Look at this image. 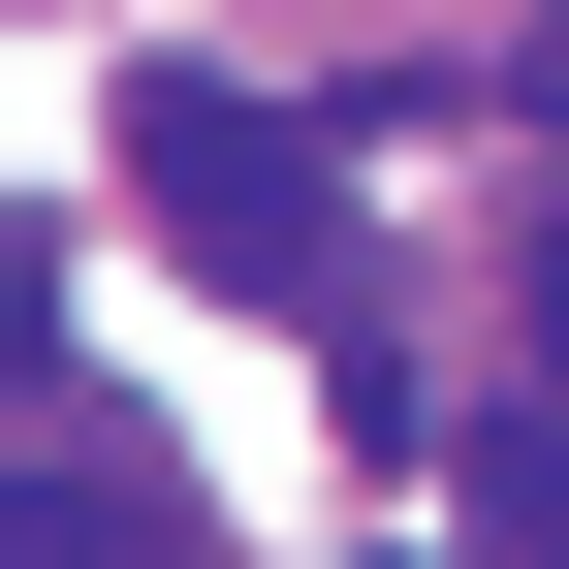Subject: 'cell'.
I'll return each instance as SVG.
<instances>
[{"label":"cell","instance_id":"1","mask_svg":"<svg viewBox=\"0 0 569 569\" xmlns=\"http://www.w3.org/2000/svg\"><path fill=\"white\" fill-rule=\"evenodd\" d=\"M127 190H159V253H190V284H253V317H348V159H317L284 96L159 63V96H127Z\"/></svg>","mask_w":569,"mask_h":569},{"label":"cell","instance_id":"4","mask_svg":"<svg viewBox=\"0 0 569 569\" xmlns=\"http://www.w3.org/2000/svg\"><path fill=\"white\" fill-rule=\"evenodd\" d=\"M507 317H538V411H569V190H538V284H507Z\"/></svg>","mask_w":569,"mask_h":569},{"label":"cell","instance_id":"2","mask_svg":"<svg viewBox=\"0 0 569 569\" xmlns=\"http://www.w3.org/2000/svg\"><path fill=\"white\" fill-rule=\"evenodd\" d=\"M0 569H190V507H159V443H127L96 380L32 411V475H0Z\"/></svg>","mask_w":569,"mask_h":569},{"label":"cell","instance_id":"3","mask_svg":"<svg viewBox=\"0 0 569 569\" xmlns=\"http://www.w3.org/2000/svg\"><path fill=\"white\" fill-rule=\"evenodd\" d=\"M475 538H507V569H569V443H538V411H475Z\"/></svg>","mask_w":569,"mask_h":569}]
</instances>
